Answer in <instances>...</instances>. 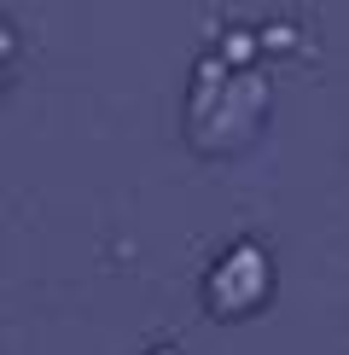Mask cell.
I'll return each instance as SVG.
<instances>
[{
	"mask_svg": "<svg viewBox=\"0 0 349 355\" xmlns=\"http://www.w3.org/2000/svg\"><path fill=\"white\" fill-rule=\"evenodd\" d=\"M274 297V262L262 245H233L222 262L210 268L204 279V309H210L215 320H251L262 303Z\"/></svg>",
	"mask_w": 349,
	"mask_h": 355,
	"instance_id": "1",
	"label": "cell"
}]
</instances>
